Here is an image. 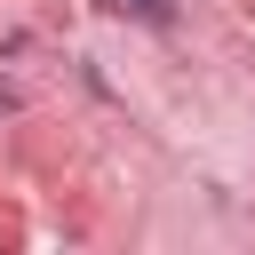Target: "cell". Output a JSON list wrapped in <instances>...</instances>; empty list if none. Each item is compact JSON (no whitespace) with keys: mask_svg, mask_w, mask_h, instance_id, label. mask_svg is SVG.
Segmentation results:
<instances>
[{"mask_svg":"<svg viewBox=\"0 0 255 255\" xmlns=\"http://www.w3.org/2000/svg\"><path fill=\"white\" fill-rule=\"evenodd\" d=\"M120 8H135L143 24H167V0H120Z\"/></svg>","mask_w":255,"mask_h":255,"instance_id":"6da1fadb","label":"cell"}]
</instances>
